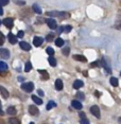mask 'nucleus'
Here are the masks:
<instances>
[{"mask_svg": "<svg viewBox=\"0 0 121 124\" xmlns=\"http://www.w3.org/2000/svg\"><path fill=\"white\" fill-rule=\"evenodd\" d=\"M21 89L26 92H31L33 89H34V84L32 82H28V83H24L21 85Z\"/></svg>", "mask_w": 121, "mask_h": 124, "instance_id": "f257e3e1", "label": "nucleus"}, {"mask_svg": "<svg viewBox=\"0 0 121 124\" xmlns=\"http://www.w3.org/2000/svg\"><path fill=\"white\" fill-rule=\"evenodd\" d=\"M90 112L92 115L95 116L96 118H98V119H100V117H101V114H100V108L98 107L97 105H94V106H91L90 107Z\"/></svg>", "mask_w": 121, "mask_h": 124, "instance_id": "f03ea898", "label": "nucleus"}, {"mask_svg": "<svg viewBox=\"0 0 121 124\" xmlns=\"http://www.w3.org/2000/svg\"><path fill=\"white\" fill-rule=\"evenodd\" d=\"M99 63L101 64V67H103V68L106 70V72H107V73H112V68L109 67V64L105 60H104V58H102Z\"/></svg>", "mask_w": 121, "mask_h": 124, "instance_id": "7ed1b4c3", "label": "nucleus"}, {"mask_svg": "<svg viewBox=\"0 0 121 124\" xmlns=\"http://www.w3.org/2000/svg\"><path fill=\"white\" fill-rule=\"evenodd\" d=\"M47 22V24H48V27L50 28L51 30H55L56 28H57V23H56V21L54 20V19H52V18H50V19H47L46 20Z\"/></svg>", "mask_w": 121, "mask_h": 124, "instance_id": "20e7f679", "label": "nucleus"}, {"mask_svg": "<svg viewBox=\"0 0 121 124\" xmlns=\"http://www.w3.org/2000/svg\"><path fill=\"white\" fill-rule=\"evenodd\" d=\"M0 56H1L3 60H8L10 57V52L8 49H4V48H1L0 49Z\"/></svg>", "mask_w": 121, "mask_h": 124, "instance_id": "39448f33", "label": "nucleus"}, {"mask_svg": "<svg viewBox=\"0 0 121 124\" xmlns=\"http://www.w3.org/2000/svg\"><path fill=\"white\" fill-rule=\"evenodd\" d=\"M2 23L4 24L7 28H9V29H11V28H13V24H14V20L12 18H5L2 20Z\"/></svg>", "mask_w": 121, "mask_h": 124, "instance_id": "423d86ee", "label": "nucleus"}, {"mask_svg": "<svg viewBox=\"0 0 121 124\" xmlns=\"http://www.w3.org/2000/svg\"><path fill=\"white\" fill-rule=\"evenodd\" d=\"M29 112H30L31 116H37V115L39 114V110H38V108H37L36 106L30 105V106H29Z\"/></svg>", "mask_w": 121, "mask_h": 124, "instance_id": "0eeeda50", "label": "nucleus"}, {"mask_svg": "<svg viewBox=\"0 0 121 124\" xmlns=\"http://www.w3.org/2000/svg\"><path fill=\"white\" fill-rule=\"evenodd\" d=\"M71 106L73 107L74 109H78V110H81L82 109V107H83V105L81 104V102L80 101H78V100H73L71 102Z\"/></svg>", "mask_w": 121, "mask_h": 124, "instance_id": "6e6552de", "label": "nucleus"}, {"mask_svg": "<svg viewBox=\"0 0 121 124\" xmlns=\"http://www.w3.org/2000/svg\"><path fill=\"white\" fill-rule=\"evenodd\" d=\"M115 28L121 30V11H118V16L116 19V23H115Z\"/></svg>", "mask_w": 121, "mask_h": 124, "instance_id": "1a4fd4ad", "label": "nucleus"}, {"mask_svg": "<svg viewBox=\"0 0 121 124\" xmlns=\"http://www.w3.org/2000/svg\"><path fill=\"white\" fill-rule=\"evenodd\" d=\"M44 39L41 37H38V36H36V37H34V39H33V44H34L35 47H39L41 44H43Z\"/></svg>", "mask_w": 121, "mask_h": 124, "instance_id": "9d476101", "label": "nucleus"}, {"mask_svg": "<svg viewBox=\"0 0 121 124\" xmlns=\"http://www.w3.org/2000/svg\"><path fill=\"white\" fill-rule=\"evenodd\" d=\"M19 46H20V48L22 50H24V51H30L31 50V46L28 43H26V41H21V43L19 44Z\"/></svg>", "mask_w": 121, "mask_h": 124, "instance_id": "9b49d317", "label": "nucleus"}, {"mask_svg": "<svg viewBox=\"0 0 121 124\" xmlns=\"http://www.w3.org/2000/svg\"><path fill=\"white\" fill-rule=\"evenodd\" d=\"M0 92H1V95H2V98L3 99H8L9 98V91H8L7 89L4 88L3 86H0Z\"/></svg>", "mask_w": 121, "mask_h": 124, "instance_id": "f8f14e48", "label": "nucleus"}, {"mask_svg": "<svg viewBox=\"0 0 121 124\" xmlns=\"http://www.w3.org/2000/svg\"><path fill=\"white\" fill-rule=\"evenodd\" d=\"M8 38H9V41L12 45H15L16 43H17V37H16L14 34H12V33H10V34L8 35Z\"/></svg>", "mask_w": 121, "mask_h": 124, "instance_id": "ddd939ff", "label": "nucleus"}, {"mask_svg": "<svg viewBox=\"0 0 121 124\" xmlns=\"http://www.w3.org/2000/svg\"><path fill=\"white\" fill-rule=\"evenodd\" d=\"M84 85V83L81 80H77V81H74V83H73V88L74 89H80L81 87H83Z\"/></svg>", "mask_w": 121, "mask_h": 124, "instance_id": "4468645a", "label": "nucleus"}, {"mask_svg": "<svg viewBox=\"0 0 121 124\" xmlns=\"http://www.w3.org/2000/svg\"><path fill=\"white\" fill-rule=\"evenodd\" d=\"M63 87H64V85H63V82H62V80L57 78V80L55 81V88H56V90H62V89H63Z\"/></svg>", "mask_w": 121, "mask_h": 124, "instance_id": "2eb2a0df", "label": "nucleus"}, {"mask_svg": "<svg viewBox=\"0 0 121 124\" xmlns=\"http://www.w3.org/2000/svg\"><path fill=\"white\" fill-rule=\"evenodd\" d=\"M73 60L79 61V62H84V63H86V61H87L85 56L80 55V54H75V55H73Z\"/></svg>", "mask_w": 121, "mask_h": 124, "instance_id": "dca6fc26", "label": "nucleus"}, {"mask_svg": "<svg viewBox=\"0 0 121 124\" xmlns=\"http://www.w3.org/2000/svg\"><path fill=\"white\" fill-rule=\"evenodd\" d=\"M54 107H56V103L54 101H49L47 104V106H46V108H47V110H50V109L54 108Z\"/></svg>", "mask_w": 121, "mask_h": 124, "instance_id": "f3484780", "label": "nucleus"}, {"mask_svg": "<svg viewBox=\"0 0 121 124\" xmlns=\"http://www.w3.org/2000/svg\"><path fill=\"white\" fill-rule=\"evenodd\" d=\"M32 100L34 101V103L37 104V105H40V104H43V100H41L40 98H38L37 95H32Z\"/></svg>", "mask_w": 121, "mask_h": 124, "instance_id": "a211bd4d", "label": "nucleus"}, {"mask_svg": "<svg viewBox=\"0 0 121 124\" xmlns=\"http://www.w3.org/2000/svg\"><path fill=\"white\" fill-rule=\"evenodd\" d=\"M7 112L9 115H11V116H14L16 114V108L14 106H10V107H8V109H7Z\"/></svg>", "mask_w": 121, "mask_h": 124, "instance_id": "6ab92c4d", "label": "nucleus"}, {"mask_svg": "<svg viewBox=\"0 0 121 124\" xmlns=\"http://www.w3.org/2000/svg\"><path fill=\"white\" fill-rule=\"evenodd\" d=\"M48 62H49V64L51 65L52 67H55L56 66V60L53 57V56H49V57H48Z\"/></svg>", "mask_w": 121, "mask_h": 124, "instance_id": "aec40b11", "label": "nucleus"}, {"mask_svg": "<svg viewBox=\"0 0 121 124\" xmlns=\"http://www.w3.org/2000/svg\"><path fill=\"white\" fill-rule=\"evenodd\" d=\"M38 72L41 74V77H43L44 80H48V78H49V74H48V72L46 70H38Z\"/></svg>", "mask_w": 121, "mask_h": 124, "instance_id": "412c9836", "label": "nucleus"}, {"mask_svg": "<svg viewBox=\"0 0 121 124\" xmlns=\"http://www.w3.org/2000/svg\"><path fill=\"white\" fill-rule=\"evenodd\" d=\"M9 124H20V121H19L17 118H10Z\"/></svg>", "mask_w": 121, "mask_h": 124, "instance_id": "4be33fe9", "label": "nucleus"}, {"mask_svg": "<svg viewBox=\"0 0 121 124\" xmlns=\"http://www.w3.org/2000/svg\"><path fill=\"white\" fill-rule=\"evenodd\" d=\"M55 45H56L57 47H62V46L64 45V40H63L62 38H60V37L56 38V39H55Z\"/></svg>", "mask_w": 121, "mask_h": 124, "instance_id": "5701e85b", "label": "nucleus"}, {"mask_svg": "<svg viewBox=\"0 0 121 124\" xmlns=\"http://www.w3.org/2000/svg\"><path fill=\"white\" fill-rule=\"evenodd\" d=\"M7 69H8V65L5 64L4 62H0V70L3 72V71H5Z\"/></svg>", "mask_w": 121, "mask_h": 124, "instance_id": "b1692460", "label": "nucleus"}, {"mask_svg": "<svg viewBox=\"0 0 121 124\" xmlns=\"http://www.w3.org/2000/svg\"><path fill=\"white\" fill-rule=\"evenodd\" d=\"M31 69H32V65H31L30 62H27L26 65H24V71H26V72H29Z\"/></svg>", "mask_w": 121, "mask_h": 124, "instance_id": "393cba45", "label": "nucleus"}, {"mask_svg": "<svg viewBox=\"0 0 121 124\" xmlns=\"http://www.w3.org/2000/svg\"><path fill=\"white\" fill-rule=\"evenodd\" d=\"M109 82H111V84L114 87H117L118 86V80L116 78H111V80H109Z\"/></svg>", "mask_w": 121, "mask_h": 124, "instance_id": "a878e982", "label": "nucleus"}, {"mask_svg": "<svg viewBox=\"0 0 121 124\" xmlns=\"http://www.w3.org/2000/svg\"><path fill=\"white\" fill-rule=\"evenodd\" d=\"M77 98L79 99L80 101H83V100H85V95H84L83 92H81V91H79L77 92Z\"/></svg>", "mask_w": 121, "mask_h": 124, "instance_id": "bb28decb", "label": "nucleus"}, {"mask_svg": "<svg viewBox=\"0 0 121 124\" xmlns=\"http://www.w3.org/2000/svg\"><path fill=\"white\" fill-rule=\"evenodd\" d=\"M33 10H34V12L35 13H37V14H41V10H40V8L38 7L37 4H33Z\"/></svg>", "mask_w": 121, "mask_h": 124, "instance_id": "cd10ccee", "label": "nucleus"}, {"mask_svg": "<svg viewBox=\"0 0 121 124\" xmlns=\"http://www.w3.org/2000/svg\"><path fill=\"white\" fill-rule=\"evenodd\" d=\"M62 52H63L64 55H68L70 53V48L69 47H66V48H63V50H62Z\"/></svg>", "mask_w": 121, "mask_h": 124, "instance_id": "c85d7f7f", "label": "nucleus"}, {"mask_svg": "<svg viewBox=\"0 0 121 124\" xmlns=\"http://www.w3.org/2000/svg\"><path fill=\"white\" fill-rule=\"evenodd\" d=\"M46 51H47V53H48V54H49L50 56H52L53 54H54V50H53V48H51V47H48Z\"/></svg>", "mask_w": 121, "mask_h": 124, "instance_id": "c756f323", "label": "nucleus"}, {"mask_svg": "<svg viewBox=\"0 0 121 124\" xmlns=\"http://www.w3.org/2000/svg\"><path fill=\"white\" fill-rule=\"evenodd\" d=\"M15 3H17V4H19V5H24L26 4V1L24 0H13Z\"/></svg>", "mask_w": 121, "mask_h": 124, "instance_id": "7c9ffc66", "label": "nucleus"}, {"mask_svg": "<svg viewBox=\"0 0 121 124\" xmlns=\"http://www.w3.org/2000/svg\"><path fill=\"white\" fill-rule=\"evenodd\" d=\"M80 124H89V120L87 119H81L80 120Z\"/></svg>", "mask_w": 121, "mask_h": 124, "instance_id": "2f4dec72", "label": "nucleus"}, {"mask_svg": "<svg viewBox=\"0 0 121 124\" xmlns=\"http://www.w3.org/2000/svg\"><path fill=\"white\" fill-rule=\"evenodd\" d=\"M9 3V0H0V4H1V7H4V5H7Z\"/></svg>", "mask_w": 121, "mask_h": 124, "instance_id": "473e14b6", "label": "nucleus"}, {"mask_svg": "<svg viewBox=\"0 0 121 124\" xmlns=\"http://www.w3.org/2000/svg\"><path fill=\"white\" fill-rule=\"evenodd\" d=\"M24 31H19L18 34H17V37H18V38H22V37H24Z\"/></svg>", "mask_w": 121, "mask_h": 124, "instance_id": "72a5a7b5", "label": "nucleus"}, {"mask_svg": "<svg viewBox=\"0 0 121 124\" xmlns=\"http://www.w3.org/2000/svg\"><path fill=\"white\" fill-rule=\"evenodd\" d=\"M71 30H72V27H71V26H66V27H65V32L69 33Z\"/></svg>", "mask_w": 121, "mask_h": 124, "instance_id": "f704fd0d", "label": "nucleus"}, {"mask_svg": "<svg viewBox=\"0 0 121 124\" xmlns=\"http://www.w3.org/2000/svg\"><path fill=\"white\" fill-rule=\"evenodd\" d=\"M64 30H65V27H60L57 29V33H58V34H61V33H63Z\"/></svg>", "mask_w": 121, "mask_h": 124, "instance_id": "c9c22d12", "label": "nucleus"}, {"mask_svg": "<svg viewBox=\"0 0 121 124\" xmlns=\"http://www.w3.org/2000/svg\"><path fill=\"white\" fill-rule=\"evenodd\" d=\"M0 36H1V40H0V45H3V43H4V35L2 34H0Z\"/></svg>", "mask_w": 121, "mask_h": 124, "instance_id": "e433bc0d", "label": "nucleus"}, {"mask_svg": "<svg viewBox=\"0 0 121 124\" xmlns=\"http://www.w3.org/2000/svg\"><path fill=\"white\" fill-rule=\"evenodd\" d=\"M80 118H81V119H86L85 112H80Z\"/></svg>", "mask_w": 121, "mask_h": 124, "instance_id": "4c0bfd02", "label": "nucleus"}, {"mask_svg": "<svg viewBox=\"0 0 121 124\" xmlns=\"http://www.w3.org/2000/svg\"><path fill=\"white\" fill-rule=\"evenodd\" d=\"M37 93L40 95V97H44V94H45V93H44V91H43V90H40V89H38V90H37Z\"/></svg>", "mask_w": 121, "mask_h": 124, "instance_id": "58836bf2", "label": "nucleus"}, {"mask_svg": "<svg viewBox=\"0 0 121 124\" xmlns=\"http://www.w3.org/2000/svg\"><path fill=\"white\" fill-rule=\"evenodd\" d=\"M52 38H53V34H51V35H48L47 37H46V39L48 41H50V40H52Z\"/></svg>", "mask_w": 121, "mask_h": 124, "instance_id": "ea45409f", "label": "nucleus"}, {"mask_svg": "<svg viewBox=\"0 0 121 124\" xmlns=\"http://www.w3.org/2000/svg\"><path fill=\"white\" fill-rule=\"evenodd\" d=\"M118 121H119V123L121 124V118H119V120H118Z\"/></svg>", "mask_w": 121, "mask_h": 124, "instance_id": "a19ab883", "label": "nucleus"}, {"mask_svg": "<svg viewBox=\"0 0 121 124\" xmlns=\"http://www.w3.org/2000/svg\"><path fill=\"white\" fill-rule=\"evenodd\" d=\"M30 124H35V123H34V122H31V123H30Z\"/></svg>", "mask_w": 121, "mask_h": 124, "instance_id": "79ce46f5", "label": "nucleus"}, {"mask_svg": "<svg viewBox=\"0 0 121 124\" xmlns=\"http://www.w3.org/2000/svg\"><path fill=\"white\" fill-rule=\"evenodd\" d=\"M120 74H121V72H120Z\"/></svg>", "mask_w": 121, "mask_h": 124, "instance_id": "37998d69", "label": "nucleus"}]
</instances>
